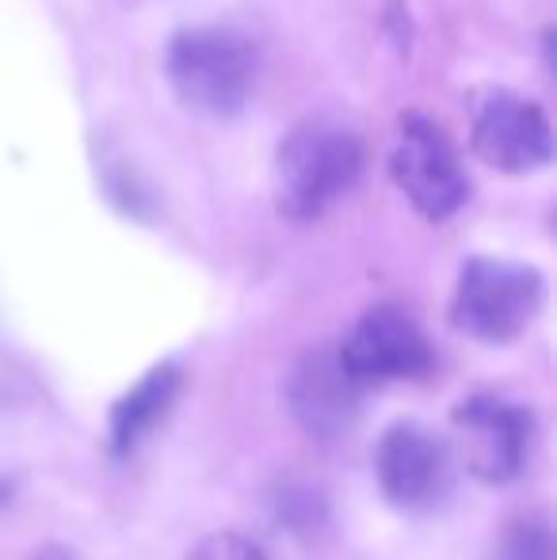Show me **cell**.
I'll use <instances>...</instances> for the list:
<instances>
[{
    "label": "cell",
    "mask_w": 557,
    "mask_h": 560,
    "mask_svg": "<svg viewBox=\"0 0 557 560\" xmlns=\"http://www.w3.org/2000/svg\"><path fill=\"white\" fill-rule=\"evenodd\" d=\"M363 176V141L336 118H305L276 153V207L290 222H317Z\"/></svg>",
    "instance_id": "cell-1"
},
{
    "label": "cell",
    "mask_w": 557,
    "mask_h": 560,
    "mask_svg": "<svg viewBox=\"0 0 557 560\" xmlns=\"http://www.w3.org/2000/svg\"><path fill=\"white\" fill-rule=\"evenodd\" d=\"M164 73L187 112L233 118L256 89V46L233 27H184L169 43Z\"/></svg>",
    "instance_id": "cell-2"
},
{
    "label": "cell",
    "mask_w": 557,
    "mask_h": 560,
    "mask_svg": "<svg viewBox=\"0 0 557 560\" xmlns=\"http://www.w3.org/2000/svg\"><path fill=\"white\" fill-rule=\"evenodd\" d=\"M546 302V279L520 259L474 256L462 264L451 298V325L481 343H512L535 325Z\"/></svg>",
    "instance_id": "cell-3"
},
{
    "label": "cell",
    "mask_w": 557,
    "mask_h": 560,
    "mask_svg": "<svg viewBox=\"0 0 557 560\" xmlns=\"http://www.w3.org/2000/svg\"><path fill=\"white\" fill-rule=\"evenodd\" d=\"M390 172H394V184L405 191V199L428 222H446L469 199V179L459 161V149L451 145L443 126L423 112H405L397 122Z\"/></svg>",
    "instance_id": "cell-4"
},
{
    "label": "cell",
    "mask_w": 557,
    "mask_h": 560,
    "mask_svg": "<svg viewBox=\"0 0 557 560\" xmlns=\"http://www.w3.org/2000/svg\"><path fill=\"white\" fill-rule=\"evenodd\" d=\"M336 359L359 389L390 382H420L436 366V351H431L428 336L402 305H371L351 325L344 343L336 347Z\"/></svg>",
    "instance_id": "cell-5"
},
{
    "label": "cell",
    "mask_w": 557,
    "mask_h": 560,
    "mask_svg": "<svg viewBox=\"0 0 557 560\" xmlns=\"http://www.w3.org/2000/svg\"><path fill=\"white\" fill-rule=\"evenodd\" d=\"M451 423L462 439L466 469L481 485H512L523 472L531 454V439H535L531 408L497 397V393H474V397L454 405Z\"/></svg>",
    "instance_id": "cell-6"
},
{
    "label": "cell",
    "mask_w": 557,
    "mask_h": 560,
    "mask_svg": "<svg viewBox=\"0 0 557 560\" xmlns=\"http://www.w3.org/2000/svg\"><path fill=\"white\" fill-rule=\"evenodd\" d=\"M469 145L500 172H535L554 156L550 118L535 100L515 92H489L474 112Z\"/></svg>",
    "instance_id": "cell-7"
},
{
    "label": "cell",
    "mask_w": 557,
    "mask_h": 560,
    "mask_svg": "<svg viewBox=\"0 0 557 560\" xmlns=\"http://www.w3.org/2000/svg\"><path fill=\"white\" fill-rule=\"evenodd\" d=\"M374 477L394 508L423 511L451 485V454L436 431L420 423H394L374 450Z\"/></svg>",
    "instance_id": "cell-8"
},
{
    "label": "cell",
    "mask_w": 557,
    "mask_h": 560,
    "mask_svg": "<svg viewBox=\"0 0 557 560\" xmlns=\"http://www.w3.org/2000/svg\"><path fill=\"white\" fill-rule=\"evenodd\" d=\"M359 397H363V389L344 374L336 351L305 354L287 382L290 416L302 423L305 435L321 439V443L340 439L351 428L359 412Z\"/></svg>",
    "instance_id": "cell-9"
},
{
    "label": "cell",
    "mask_w": 557,
    "mask_h": 560,
    "mask_svg": "<svg viewBox=\"0 0 557 560\" xmlns=\"http://www.w3.org/2000/svg\"><path fill=\"white\" fill-rule=\"evenodd\" d=\"M184 389V370L176 362H156L112 405L107 416V443L115 457H130L135 450L172 416Z\"/></svg>",
    "instance_id": "cell-10"
},
{
    "label": "cell",
    "mask_w": 557,
    "mask_h": 560,
    "mask_svg": "<svg viewBox=\"0 0 557 560\" xmlns=\"http://www.w3.org/2000/svg\"><path fill=\"white\" fill-rule=\"evenodd\" d=\"M554 523L546 511H520L500 526L489 560H554Z\"/></svg>",
    "instance_id": "cell-11"
},
{
    "label": "cell",
    "mask_w": 557,
    "mask_h": 560,
    "mask_svg": "<svg viewBox=\"0 0 557 560\" xmlns=\"http://www.w3.org/2000/svg\"><path fill=\"white\" fill-rule=\"evenodd\" d=\"M184 560H268V553H264L253 538H245V534L222 530V534H207L202 541H195Z\"/></svg>",
    "instance_id": "cell-12"
},
{
    "label": "cell",
    "mask_w": 557,
    "mask_h": 560,
    "mask_svg": "<svg viewBox=\"0 0 557 560\" xmlns=\"http://www.w3.org/2000/svg\"><path fill=\"white\" fill-rule=\"evenodd\" d=\"M31 560H73V557H69L61 546H43V549H35V553H31Z\"/></svg>",
    "instance_id": "cell-13"
},
{
    "label": "cell",
    "mask_w": 557,
    "mask_h": 560,
    "mask_svg": "<svg viewBox=\"0 0 557 560\" xmlns=\"http://www.w3.org/2000/svg\"><path fill=\"white\" fill-rule=\"evenodd\" d=\"M8 500H12V485H8V480H0V508H4Z\"/></svg>",
    "instance_id": "cell-14"
}]
</instances>
